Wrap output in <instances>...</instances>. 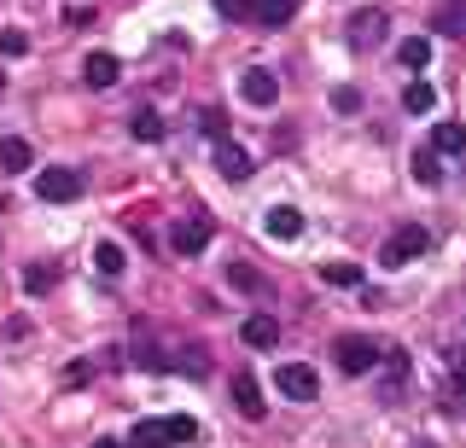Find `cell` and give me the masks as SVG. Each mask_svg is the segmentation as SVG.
Here are the masks:
<instances>
[{
	"label": "cell",
	"instance_id": "6da1fadb",
	"mask_svg": "<svg viewBox=\"0 0 466 448\" xmlns=\"http://www.w3.org/2000/svg\"><path fill=\"white\" fill-rule=\"evenodd\" d=\"M426 251H431V234L420 222H402L397 234L379 244V263H385V268H408V263H420Z\"/></svg>",
	"mask_w": 466,
	"mask_h": 448
},
{
	"label": "cell",
	"instance_id": "7a4b0ae2",
	"mask_svg": "<svg viewBox=\"0 0 466 448\" xmlns=\"http://www.w3.org/2000/svg\"><path fill=\"white\" fill-rule=\"evenodd\" d=\"M35 198H41V204H76V198H82V175L70 164L41 169V175H35Z\"/></svg>",
	"mask_w": 466,
	"mask_h": 448
},
{
	"label": "cell",
	"instance_id": "3957f363",
	"mask_svg": "<svg viewBox=\"0 0 466 448\" xmlns=\"http://www.w3.org/2000/svg\"><path fill=\"white\" fill-rule=\"evenodd\" d=\"M379 355H385V343L361 338V332H350V338H339V373H350V379L373 373V367H379Z\"/></svg>",
	"mask_w": 466,
	"mask_h": 448
},
{
	"label": "cell",
	"instance_id": "277c9868",
	"mask_svg": "<svg viewBox=\"0 0 466 448\" xmlns=\"http://www.w3.org/2000/svg\"><path fill=\"white\" fill-rule=\"evenodd\" d=\"M274 390L291 396V402H315L320 379H315V367H303V361H286V367H274Z\"/></svg>",
	"mask_w": 466,
	"mask_h": 448
},
{
	"label": "cell",
	"instance_id": "5b68a950",
	"mask_svg": "<svg viewBox=\"0 0 466 448\" xmlns=\"http://www.w3.org/2000/svg\"><path fill=\"white\" fill-rule=\"evenodd\" d=\"M204 244H210V215H181V222L169 227L175 256H204Z\"/></svg>",
	"mask_w": 466,
	"mask_h": 448
},
{
	"label": "cell",
	"instance_id": "8992f818",
	"mask_svg": "<svg viewBox=\"0 0 466 448\" xmlns=\"http://www.w3.org/2000/svg\"><path fill=\"white\" fill-rule=\"evenodd\" d=\"M233 408H239L245 419H262V413H268V402H262V384H257L251 367L233 373Z\"/></svg>",
	"mask_w": 466,
	"mask_h": 448
},
{
	"label": "cell",
	"instance_id": "52a82bcc",
	"mask_svg": "<svg viewBox=\"0 0 466 448\" xmlns=\"http://www.w3.org/2000/svg\"><path fill=\"white\" fill-rule=\"evenodd\" d=\"M239 94L245 99H251V105H262V111H268L274 105V99H280V82H274V70H245V76H239Z\"/></svg>",
	"mask_w": 466,
	"mask_h": 448
},
{
	"label": "cell",
	"instance_id": "ba28073f",
	"mask_svg": "<svg viewBox=\"0 0 466 448\" xmlns=\"http://www.w3.org/2000/svg\"><path fill=\"white\" fill-rule=\"evenodd\" d=\"M251 152L245 146H233V140H222V146H216V175L222 181H251Z\"/></svg>",
	"mask_w": 466,
	"mask_h": 448
},
{
	"label": "cell",
	"instance_id": "9c48e42d",
	"mask_svg": "<svg viewBox=\"0 0 466 448\" xmlns=\"http://www.w3.org/2000/svg\"><path fill=\"white\" fill-rule=\"evenodd\" d=\"M350 41H356V47H379V41H385V12L361 6L356 18H350Z\"/></svg>",
	"mask_w": 466,
	"mask_h": 448
},
{
	"label": "cell",
	"instance_id": "30bf717a",
	"mask_svg": "<svg viewBox=\"0 0 466 448\" xmlns=\"http://www.w3.org/2000/svg\"><path fill=\"white\" fill-rule=\"evenodd\" d=\"M116 70H123V65H116L111 53H87V59H82V82H87V88H111Z\"/></svg>",
	"mask_w": 466,
	"mask_h": 448
},
{
	"label": "cell",
	"instance_id": "8fae6325",
	"mask_svg": "<svg viewBox=\"0 0 466 448\" xmlns=\"http://www.w3.org/2000/svg\"><path fill=\"white\" fill-rule=\"evenodd\" d=\"M262 227H268V239H298L303 234V215L291 204H274L268 215H262Z\"/></svg>",
	"mask_w": 466,
	"mask_h": 448
},
{
	"label": "cell",
	"instance_id": "7c38bea8",
	"mask_svg": "<svg viewBox=\"0 0 466 448\" xmlns=\"http://www.w3.org/2000/svg\"><path fill=\"white\" fill-rule=\"evenodd\" d=\"M239 332H245V343H251V350H274V343H280V326H274V314H251Z\"/></svg>",
	"mask_w": 466,
	"mask_h": 448
},
{
	"label": "cell",
	"instance_id": "4fadbf2b",
	"mask_svg": "<svg viewBox=\"0 0 466 448\" xmlns=\"http://www.w3.org/2000/svg\"><path fill=\"white\" fill-rule=\"evenodd\" d=\"M35 164V152H29V140H0V169H6V175H24V169Z\"/></svg>",
	"mask_w": 466,
	"mask_h": 448
},
{
	"label": "cell",
	"instance_id": "5bb4252c",
	"mask_svg": "<svg viewBox=\"0 0 466 448\" xmlns=\"http://www.w3.org/2000/svg\"><path fill=\"white\" fill-rule=\"evenodd\" d=\"M298 18V0H257V24L262 30H280V24Z\"/></svg>",
	"mask_w": 466,
	"mask_h": 448
},
{
	"label": "cell",
	"instance_id": "9a60e30c",
	"mask_svg": "<svg viewBox=\"0 0 466 448\" xmlns=\"http://www.w3.org/2000/svg\"><path fill=\"white\" fill-rule=\"evenodd\" d=\"M135 448H175L169 419H140V425H135Z\"/></svg>",
	"mask_w": 466,
	"mask_h": 448
},
{
	"label": "cell",
	"instance_id": "2e32d148",
	"mask_svg": "<svg viewBox=\"0 0 466 448\" xmlns=\"http://www.w3.org/2000/svg\"><path fill=\"white\" fill-rule=\"evenodd\" d=\"M431 24H437V30H443V35H461V41H466V0H443Z\"/></svg>",
	"mask_w": 466,
	"mask_h": 448
},
{
	"label": "cell",
	"instance_id": "e0dca14e",
	"mask_svg": "<svg viewBox=\"0 0 466 448\" xmlns=\"http://www.w3.org/2000/svg\"><path fill=\"white\" fill-rule=\"evenodd\" d=\"M128 134L146 140V146H157V140H164V117H157V111H135V117H128Z\"/></svg>",
	"mask_w": 466,
	"mask_h": 448
},
{
	"label": "cell",
	"instance_id": "ac0fdd59",
	"mask_svg": "<svg viewBox=\"0 0 466 448\" xmlns=\"http://www.w3.org/2000/svg\"><path fill=\"white\" fill-rule=\"evenodd\" d=\"M397 59H402L408 70H426V65H431V41H426V35H408L402 47H397Z\"/></svg>",
	"mask_w": 466,
	"mask_h": 448
},
{
	"label": "cell",
	"instance_id": "d6986e66",
	"mask_svg": "<svg viewBox=\"0 0 466 448\" xmlns=\"http://www.w3.org/2000/svg\"><path fill=\"white\" fill-rule=\"evenodd\" d=\"M123 263H128V256H123V244H94V268L99 274H106V280H116V274H123Z\"/></svg>",
	"mask_w": 466,
	"mask_h": 448
},
{
	"label": "cell",
	"instance_id": "ffe728a7",
	"mask_svg": "<svg viewBox=\"0 0 466 448\" xmlns=\"http://www.w3.org/2000/svg\"><path fill=\"white\" fill-rule=\"evenodd\" d=\"M431 152H466V128L461 123H437L431 128Z\"/></svg>",
	"mask_w": 466,
	"mask_h": 448
},
{
	"label": "cell",
	"instance_id": "44dd1931",
	"mask_svg": "<svg viewBox=\"0 0 466 448\" xmlns=\"http://www.w3.org/2000/svg\"><path fill=\"white\" fill-rule=\"evenodd\" d=\"M58 285V268H47V263H35V268H24V292L29 297H41V292H53Z\"/></svg>",
	"mask_w": 466,
	"mask_h": 448
},
{
	"label": "cell",
	"instance_id": "7402d4cb",
	"mask_svg": "<svg viewBox=\"0 0 466 448\" xmlns=\"http://www.w3.org/2000/svg\"><path fill=\"white\" fill-rule=\"evenodd\" d=\"M437 105V94H431V82H408V88H402V111H431Z\"/></svg>",
	"mask_w": 466,
	"mask_h": 448
},
{
	"label": "cell",
	"instance_id": "603a6c76",
	"mask_svg": "<svg viewBox=\"0 0 466 448\" xmlns=\"http://www.w3.org/2000/svg\"><path fill=\"white\" fill-rule=\"evenodd\" d=\"M414 181H420V186H437V181H443V164H437V152H414Z\"/></svg>",
	"mask_w": 466,
	"mask_h": 448
},
{
	"label": "cell",
	"instance_id": "cb8c5ba5",
	"mask_svg": "<svg viewBox=\"0 0 466 448\" xmlns=\"http://www.w3.org/2000/svg\"><path fill=\"white\" fill-rule=\"evenodd\" d=\"M216 12L233 24H257V0H216Z\"/></svg>",
	"mask_w": 466,
	"mask_h": 448
},
{
	"label": "cell",
	"instance_id": "d4e9b609",
	"mask_svg": "<svg viewBox=\"0 0 466 448\" xmlns=\"http://www.w3.org/2000/svg\"><path fill=\"white\" fill-rule=\"evenodd\" d=\"M320 280H327V285H361V268L356 263H327V268H320Z\"/></svg>",
	"mask_w": 466,
	"mask_h": 448
},
{
	"label": "cell",
	"instance_id": "484cf974",
	"mask_svg": "<svg viewBox=\"0 0 466 448\" xmlns=\"http://www.w3.org/2000/svg\"><path fill=\"white\" fill-rule=\"evenodd\" d=\"M228 285H239V292H268V285H262V274H257V268H245V263H233V268H228Z\"/></svg>",
	"mask_w": 466,
	"mask_h": 448
},
{
	"label": "cell",
	"instance_id": "4316f807",
	"mask_svg": "<svg viewBox=\"0 0 466 448\" xmlns=\"http://www.w3.org/2000/svg\"><path fill=\"white\" fill-rule=\"evenodd\" d=\"M198 128H204V134L216 140V146H222V140H228V117H222V111H216V105H210V111H198Z\"/></svg>",
	"mask_w": 466,
	"mask_h": 448
},
{
	"label": "cell",
	"instance_id": "83f0119b",
	"mask_svg": "<svg viewBox=\"0 0 466 448\" xmlns=\"http://www.w3.org/2000/svg\"><path fill=\"white\" fill-rule=\"evenodd\" d=\"M332 111H339V117H356V111H361V94L356 88H332Z\"/></svg>",
	"mask_w": 466,
	"mask_h": 448
},
{
	"label": "cell",
	"instance_id": "f1b7e54d",
	"mask_svg": "<svg viewBox=\"0 0 466 448\" xmlns=\"http://www.w3.org/2000/svg\"><path fill=\"white\" fill-rule=\"evenodd\" d=\"M0 53H6V59H24V53H29V35L24 30H6V35H0Z\"/></svg>",
	"mask_w": 466,
	"mask_h": 448
},
{
	"label": "cell",
	"instance_id": "f546056e",
	"mask_svg": "<svg viewBox=\"0 0 466 448\" xmlns=\"http://www.w3.org/2000/svg\"><path fill=\"white\" fill-rule=\"evenodd\" d=\"M135 361H140V367H152V373H164V367H175V361H169L164 350H152V343H146V350H135Z\"/></svg>",
	"mask_w": 466,
	"mask_h": 448
},
{
	"label": "cell",
	"instance_id": "4dcf8cb0",
	"mask_svg": "<svg viewBox=\"0 0 466 448\" xmlns=\"http://www.w3.org/2000/svg\"><path fill=\"white\" fill-rule=\"evenodd\" d=\"M169 437H175V443H193V437H198V425H193L187 413H175V419H169Z\"/></svg>",
	"mask_w": 466,
	"mask_h": 448
},
{
	"label": "cell",
	"instance_id": "1f68e13d",
	"mask_svg": "<svg viewBox=\"0 0 466 448\" xmlns=\"http://www.w3.org/2000/svg\"><path fill=\"white\" fill-rule=\"evenodd\" d=\"M187 373H193V379H204V373H210V355H204L198 343H193V350H187Z\"/></svg>",
	"mask_w": 466,
	"mask_h": 448
},
{
	"label": "cell",
	"instance_id": "d6a6232c",
	"mask_svg": "<svg viewBox=\"0 0 466 448\" xmlns=\"http://www.w3.org/2000/svg\"><path fill=\"white\" fill-rule=\"evenodd\" d=\"M449 367H455V373H466V350H449Z\"/></svg>",
	"mask_w": 466,
	"mask_h": 448
},
{
	"label": "cell",
	"instance_id": "836d02e7",
	"mask_svg": "<svg viewBox=\"0 0 466 448\" xmlns=\"http://www.w3.org/2000/svg\"><path fill=\"white\" fill-rule=\"evenodd\" d=\"M94 448H123V443H116V437H99V443H94Z\"/></svg>",
	"mask_w": 466,
	"mask_h": 448
},
{
	"label": "cell",
	"instance_id": "e575fe53",
	"mask_svg": "<svg viewBox=\"0 0 466 448\" xmlns=\"http://www.w3.org/2000/svg\"><path fill=\"white\" fill-rule=\"evenodd\" d=\"M0 88H6V76H0Z\"/></svg>",
	"mask_w": 466,
	"mask_h": 448
},
{
	"label": "cell",
	"instance_id": "d590c367",
	"mask_svg": "<svg viewBox=\"0 0 466 448\" xmlns=\"http://www.w3.org/2000/svg\"><path fill=\"white\" fill-rule=\"evenodd\" d=\"M420 448H426V443H420Z\"/></svg>",
	"mask_w": 466,
	"mask_h": 448
},
{
	"label": "cell",
	"instance_id": "8d00e7d4",
	"mask_svg": "<svg viewBox=\"0 0 466 448\" xmlns=\"http://www.w3.org/2000/svg\"><path fill=\"white\" fill-rule=\"evenodd\" d=\"M0 210H6V204H0Z\"/></svg>",
	"mask_w": 466,
	"mask_h": 448
}]
</instances>
